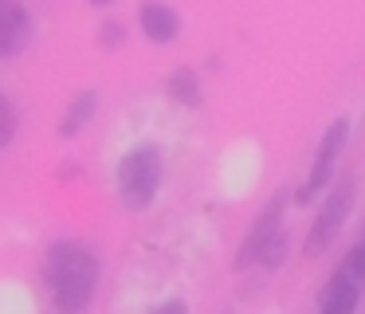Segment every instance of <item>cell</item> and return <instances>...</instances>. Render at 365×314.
<instances>
[{
	"mask_svg": "<svg viewBox=\"0 0 365 314\" xmlns=\"http://www.w3.org/2000/svg\"><path fill=\"white\" fill-rule=\"evenodd\" d=\"M357 201V181L346 177L341 185H334L330 201L322 204V212H318V220L310 224V236H307V255H322L326 248L334 243V236L341 232V224H346L349 208H354Z\"/></svg>",
	"mask_w": 365,
	"mask_h": 314,
	"instance_id": "cell-3",
	"label": "cell"
},
{
	"mask_svg": "<svg viewBox=\"0 0 365 314\" xmlns=\"http://www.w3.org/2000/svg\"><path fill=\"white\" fill-rule=\"evenodd\" d=\"M95 106H98V94H95V91L79 94V98H75L71 106H67L63 122H59V133H63V138H75V133H79L83 126L91 122V114H95Z\"/></svg>",
	"mask_w": 365,
	"mask_h": 314,
	"instance_id": "cell-9",
	"label": "cell"
},
{
	"mask_svg": "<svg viewBox=\"0 0 365 314\" xmlns=\"http://www.w3.org/2000/svg\"><path fill=\"white\" fill-rule=\"evenodd\" d=\"M32 39V16L20 0H0V59L20 55Z\"/></svg>",
	"mask_w": 365,
	"mask_h": 314,
	"instance_id": "cell-5",
	"label": "cell"
},
{
	"mask_svg": "<svg viewBox=\"0 0 365 314\" xmlns=\"http://www.w3.org/2000/svg\"><path fill=\"white\" fill-rule=\"evenodd\" d=\"M169 94H173L181 106H200V78L192 71H177L169 78Z\"/></svg>",
	"mask_w": 365,
	"mask_h": 314,
	"instance_id": "cell-10",
	"label": "cell"
},
{
	"mask_svg": "<svg viewBox=\"0 0 365 314\" xmlns=\"http://www.w3.org/2000/svg\"><path fill=\"white\" fill-rule=\"evenodd\" d=\"M138 24H142V31L153 39V44H169V39H177V31H181V20H177V12L169 4H161V0H150V4H142V12H138Z\"/></svg>",
	"mask_w": 365,
	"mask_h": 314,
	"instance_id": "cell-7",
	"label": "cell"
},
{
	"mask_svg": "<svg viewBox=\"0 0 365 314\" xmlns=\"http://www.w3.org/2000/svg\"><path fill=\"white\" fill-rule=\"evenodd\" d=\"M91 4H95V8H103V4H114V0H91Z\"/></svg>",
	"mask_w": 365,
	"mask_h": 314,
	"instance_id": "cell-14",
	"label": "cell"
},
{
	"mask_svg": "<svg viewBox=\"0 0 365 314\" xmlns=\"http://www.w3.org/2000/svg\"><path fill=\"white\" fill-rule=\"evenodd\" d=\"M279 224H283V201H275V204H267V208H263L259 224L252 228V236H247L244 248H240L236 267H247L252 259H259V255H263V248H267V243L279 236Z\"/></svg>",
	"mask_w": 365,
	"mask_h": 314,
	"instance_id": "cell-6",
	"label": "cell"
},
{
	"mask_svg": "<svg viewBox=\"0 0 365 314\" xmlns=\"http://www.w3.org/2000/svg\"><path fill=\"white\" fill-rule=\"evenodd\" d=\"M346 138H349V122H346V118H338V122L326 130L322 146H318V157H314V165H310V177H307V185L299 188V201H310L314 193H322V188L330 185L334 161H338V153L346 149Z\"/></svg>",
	"mask_w": 365,
	"mask_h": 314,
	"instance_id": "cell-4",
	"label": "cell"
},
{
	"mask_svg": "<svg viewBox=\"0 0 365 314\" xmlns=\"http://www.w3.org/2000/svg\"><path fill=\"white\" fill-rule=\"evenodd\" d=\"M357 303H361V287L349 271L334 275L330 287L322 290V314H354Z\"/></svg>",
	"mask_w": 365,
	"mask_h": 314,
	"instance_id": "cell-8",
	"label": "cell"
},
{
	"mask_svg": "<svg viewBox=\"0 0 365 314\" xmlns=\"http://www.w3.org/2000/svg\"><path fill=\"white\" fill-rule=\"evenodd\" d=\"M48 290L59 314H83L98 290V259L87 243L59 240L48 251Z\"/></svg>",
	"mask_w": 365,
	"mask_h": 314,
	"instance_id": "cell-1",
	"label": "cell"
},
{
	"mask_svg": "<svg viewBox=\"0 0 365 314\" xmlns=\"http://www.w3.org/2000/svg\"><path fill=\"white\" fill-rule=\"evenodd\" d=\"M158 314H185V303H181V298H169V303L161 306Z\"/></svg>",
	"mask_w": 365,
	"mask_h": 314,
	"instance_id": "cell-13",
	"label": "cell"
},
{
	"mask_svg": "<svg viewBox=\"0 0 365 314\" xmlns=\"http://www.w3.org/2000/svg\"><path fill=\"white\" fill-rule=\"evenodd\" d=\"M161 188V149L158 146H138L118 161V193L126 208L142 212L153 204Z\"/></svg>",
	"mask_w": 365,
	"mask_h": 314,
	"instance_id": "cell-2",
	"label": "cell"
},
{
	"mask_svg": "<svg viewBox=\"0 0 365 314\" xmlns=\"http://www.w3.org/2000/svg\"><path fill=\"white\" fill-rule=\"evenodd\" d=\"M12 138H16V110H12V102L0 94V149L9 146Z\"/></svg>",
	"mask_w": 365,
	"mask_h": 314,
	"instance_id": "cell-11",
	"label": "cell"
},
{
	"mask_svg": "<svg viewBox=\"0 0 365 314\" xmlns=\"http://www.w3.org/2000/svg\"><path fill=\"white\" fill-rule=\"evenodd\" d=\"M98 31H103V44H122V28H118V24H103Z\"/></svg>",
	"mask_w": 365,
	"mask_h": 314,
	"instance_id": "cell-12",
	"label": "cell"
}]
</instances>
